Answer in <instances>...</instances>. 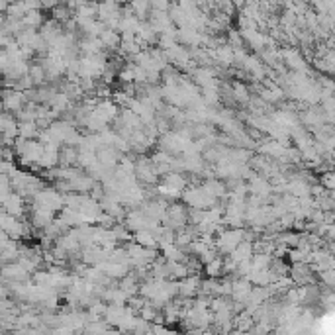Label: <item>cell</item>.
Returning a JSON list of instances; mask_svg holds the SVG:
<instances>
[{"label":"cell","mask_w":335,"mask_h":335,"mask_svg":"<svg viewBox=\"0 0 335 335\" xmlns=\"http://www.w3.org/2000/svg\"><path fill=\"white\" fill-rule=\"evenodd\" d=\"M0 208H2L4 212L12 214L14 218H24V210H26V198H24L20 192L12 190L8 196H4V198L0 200Z\"/></svg>","instance_id":"6da1fadb"},{"label":"cell","mask_w":335,"mask_h":335,"mask_svg":"<svg viewBox=\"0 0 335 335\" xmlns=\"http://www.w3.org/2000/svg\"><path fill=\"white\" fill-rule=\"evenodd\" d=\"M278 53H280V61H282L284 65H288V69H294V71H298V73L308 75V63L304 61L302 53H300L296 47H286V49H282V51H278Z\"/></svg>","instance_id":"7a4b0ae2"},{"label":"cell","mask_w":335,"mask_h":335,"mask_svg":"<svg viewBox=\"0 0 335 335\" xmlns=\"http://www.w3.org/2000/svg\"><path fill=\"white\" fill-rule=\"evenodd\" d=\"M0 100L6 112H18L20 108H24V104L28 102L24 92L22 90H16V88H6L0 92Z\"/></svg>","instance_id":"3957f363"},{"label":"cell","mask_w":335,"mask_h":335,"mask_svg":"<svg viewBox=\"0 0 335 335\" xmlns=\"http://www.w3.org/2000/svg\"><path fill=\"white\" fill-rule=\"evenodd\" d=\"M200 292V277L189 275L178 280V296L180 298H194Z\"/></svg>","instance_id":"277c9868"},{"label":"cell","mask_w":335,"mask_h":335,"mask_svg":"<svg viewBox=\"0 0 335 335\" xmlns=\"http://www.w3.org/2000/svg\"><path fill=\"white\" fill-rule=\"evenodd\" d=\"M120 157H122V153H120L118 149H114V147H102V149L96 151V159H98V163L102 165L104 169H108V171L116 169L118 163H120Z\"/></svg>","instance_id":"5b68a950"},{"label":"cell","mask_w":335,"mask_h":335,"mask_svg":"<svg viewBox=\"0 0 335 335\" xmlns=\"http://www.w3.org/2000/svg\"><path fill=\"white\" fill-rule=\"evenodd\" d=\"M259 153L265 155V157H271V159H280V157L286 155V147L282 145V143H278L277 139H273V141L263 143V145L259 147Z\"/></svg>","instance_id":"8992f818"},{"label":"cell","mask_w":335,"mask_h":335,"mask_svg":"<svg viewBox=\"0 0 335 335\" xmlns=\"http://www.w3.org/2000/svg\"><path fill=\"white\" fill-rule=\"evenodd\" d=\"M212 196H216L218 200H228V187H226V182H221L218 180L216 176H212V178H208L204 184H202Z\"/></svg>","instance_id":"52a82bcc"},{"label":"cell","mask_w":335,"mask_h":335,"mask_svg":"<svg viewBox=\"0 0 335 335\" xmlns=\"http://www.w3.org/2000/svg\"><path fill=\"white\" fill-rule=\"evenodd\" d=\"M77 159H79V149L77 147H59V165L61 167H77Z\"/></svg>","instance_id":"ba28073f"},{"label":"cell","mask_w":335,"mask_h":335,"mask_svg":"<svg viewBox=\"0 0 335 335\" xmlns=\"http://www.w3.org/2000/svg\"><path fill=\"white\" fill-rule=\"evenodd\" d=\"M163 184H167V187H171V189H176L182 192V190L189 187V180H187V176L182 175V173L169 171V173H165V176H163Z\"/></svg>","instance_id":"9c48e42d"},{"label":"cell","mask_w":335,"mask_h":335,"mask_svg":"<svg viewBox=\"0 0 335 335\" xmlns=\"http://www.w3.org/2000/svg\"><path fill=\"white\" fill-rule=\"evenodd\" d=\"M230 257H232L235 263L245 261V259H251V257H253V241H247V239L239 241V243H237V247L230 253Z\"/></svg>","instance_id":"30bf717a"},{"label":"cell","mask_w":335,"mask_h":335,"mask_svg":"<svg viewBox=\"0 0 335 335\" xmlns=\"http://www.w3.org/2000/svg\"><path fill=\"white\" fill-rule=\"evenodd\" d=\"M98 40L102 42L104 49L114 51V49L120 47V31H116V29H110V28H104L102 31H100V35H98Z\"/></svg>","instance_id":"8fae6325"},{"label":"cell","mask_w":335,"mask_h":335,"mask_svg":"<svg viewBox=\"0 0 335 335\" xmlns=\"http://www.w3.org/2000/svg\"><path fill=\"white\" fill-rule=\"evenodd\" d=\"M214 61L219 63V65H226L230 67L233 63V47L230 44H224L214 47Z\"/></svg>","instance_id":"7c38bea8"},{"label":"cell","mask_w":335,"mask_h":335,"mask_svg":"<svg viewBox=\"0 0 335 335\" xmlns=\"http://www.w3.org/2000/svg\"><path fill=\"white\" fill-rule=\"evenodd\" d=\"M20 257V243L16 239H10V243L4 249H0V265H6V263H14Z\"/></svg>","instance_id":"4fadbf2b"},{"label":"cell","mask_w":335,"mask_h":335,"mask_svg":"<svg viewBox=\"0 0 335 335\" xmlns=\"http://www.w3.org/2000/svg\"><path fill=\"white\" fill-rule=\"evenodd\" d=\"M122 116H120V120H122V124L128 128V130H143V124H141V120H139V116L135 114V112H131L130 108H122V112H120Z\"/></svg>","instance_id":"5bb4252c"},{"label":"cell","mask_w":335,"mask_h":335,"mask_svg":"<svg viewBox=\"0 0 335 335\" xmlns=\"http://www.w3.org/2000/svg\"><path fill=\"white\" fill-rule=\"evenodd\" d=\"M81 51L85 53V55H94V53H98V51H102V42L98 40V38H92V35H85V40H81Z\"/></svg>","instance_id":"9a60e30c"},{"label":"cell","mask_w":335,"mask_h":335,"mask_svg":"<svg viewBox=\"0 0 335 335\" xmlns=\"http://www.w3.org/2000/svg\"><path fill=\"white\" fill-rule=\"evenodd\" d=\"M40 133V128L35 124V120H29V122H18V135L24 137V139H35Z\"/></svg>","instance_id":"2e32d148"},{"label":"cell","mask_w":335,"mask_h":335,"mask_svg":"<svg viewBox=\"0 0 335 335\" xmlns=\"http://www.w3.org/2000/svg\"><path fill=\"white\" fill-rule=\"evenodd\" d=\"M133 241L135 243H139L141 247H157V239H155V235L151 233V230H137V232H133Z\"/></svg>","instance_id":"e0dca14e"},{"label":"cell","mask_w":335,"mask_h":335,"mask_svg":"<svg viewBox=\"0 0 335 335\" xmlns=\"http://www.w3.org/2000/svg\"><path fill=\"white\" fill-rule=\"evenodd\" d=\"M44 14H42V10H26V14L22 16V22H24V26L26 28H33L38 29L42 24H44Z\"/></svg>","instance_id":"ac0fdd59"},{"label":"cell","mask_w":335,"mask_h":335,"mask_svg":"<svg viewBox=\"0 0 335 335\" xmlns=\"http://www.w3.org/2000/svg\"><path fill=\"white\" fill-rule=\"evenodd\" d=\"M28 77L31 79L33 87H40V85L47 83V79H45L44 65H42V63H33V65H29V67H28Z\"/></svg>","instance_id":"d6986e66"},{"label":"cell","mask_w":335,"mask_h":335,"mask_svg":"<svg viewBox=\"0 0 335 335\" xmlns=\"http://www.w3.org/2000/svg\"><path fill=\"white\" fill-rule=\"evenodd\" d=\"M202 269L206 271L208 277H212V278L221 277V275H224V273H221V269H224V259H221V255H216L210 263H206Z\"/></svg>","instance_id":"ffe728a7"},{"label":"cell","mask_w":335,"mask_h":335,"mask_svg":"<svg viewBox=\"0 0 335 335\" xmlns=\"http://www.w3.org/2000/svg\"><path fill=\"white\" fill-rule=\"evenodd\" d=\"M128 4L131 6L133 14L137 16L141 22H143V20H147V16H149V10H151V6H149V0H130Z\"/></svg>","instance_id":"44dd1931"},{"label":"cell","mask_w":335,"mask_h":335,"mask_svg":"<svg viewBox=\"0 0 335 335\" xmlns=\"http://www.w3.org/2000/svg\"><path fill=\"white\" fill-rule=\"evenodd\" d=\"M232 92H233V98L239 100L241 104H247L251 100V92H249V88L243 83H233Z\"/></svg>","instance_id":"7402d4cb"},{"label":"cell","mask_w":335,"mask_h":335,"mask_svg":"<svg viewBox=\"0 0 335 335\" xmlns=\"http://www.w3.org/2000/svg\"><path fill=\"white\" fill-rule=\"evenodd\" d=\"M118 79H120L122 83H135V63H133V61H131V63H126V65L120 69Z\"/></svg>","instance_id":"603a6c76"},{"label":"cell","mask_w":335,"mask_h":335,"mask_svg":"<svg viewBox=\"0 0 335 335\" xmlns=\"http://www.w3.org/2000/svg\"><path fill=\"white\" fill-rule=\"evenodd\" d=\"M4 14L10 16V18H22L26 14V8H24V2H8Z\"/></svg>","instance_id":"cb8c5ba5"},{"label":"cell","mask_w":335,"mask_h":335,"mask_svg":"<svg viewBox=\"0 0 335 335\" xmlns=\"http://www.w3.org/2000/svg\"><path fill=\"white\" fill-rule=\"evenodd\" d=\"M318 277H320V282L325 284V288H333L335 284V271L333 269H323L318 273Z\"/></svg>","instance_id":"d4e9b609"},{"label":"cell","mask_w":335,"mask_h":335,"mask_svg":"<svg viewBox=\"0 0 335 335\" xmlns=\"http://www.w3.org/2000/svg\"><path fill=\"white\" fill-rule=\"evenodd\" d=\"M320 184L325 190H333L335 189V176L329 169H327V171H323V173H320Z\"/></svg>","instance_id":"484cf974"},{"label":"cell","mask_w":335,"mask_h":335,"mask_svg":"<svg viewBox=\"0 0 335 335\" xmlns=\"http://www.w3.org/2000/svg\"><path fill=\"white\" fill-rule=\"evenodd\" d=\"M157 314H159V310L153 306V304H147V302H145V306L139 310V316L145 321H153L157 318Z\"/></svg>","instance_id":"4316f807"},{"label":"cell","mask_w":335,"mask_h":335,"mask_svg":"<svg viewBox=\"0 0 335 335\" xmlns=\"http://www.w3.org/2000/svg\"><path fill=\"white\" fill-rule=\"evenodd\" d=\"M51 12H53V20H57V22H65V20L69 18V14H71V10H69L65 4H59V6H55Z\"/></svg>","instance_id":"83f0119b"},{"label":"cell","mask_w":335,"mask_h":335,"mask_svg":"<svg viewBox=\"0 0 335 335\" xmlns=\"http://www.w3.org/2000/svg\"><path fill=\"white\" fill-rule=\"evenodd\" d=\"M149 6H151L153 10H163V12H167L169 6H171V0H149Z\"/></svg>","instance_id":"f1b7e54d"},{"label":"cell","mask_w":335,"mask_h":335,"mask_svg":"<svg viewBox=\"0 0 335 335\" xmlns=\"http://www.w3.org/2000/svg\"><path fill=\"white\" fill-rule=\"evenodd\" d=\"M284 298H286V302L288 304H300V296H298V288H288V290L284 292Z\"/></svg>","instance_id":"f546056e"},{"label":"cell","mask_w":335,"mask_h":335,"mask_svg":"<svg viewBox=\"0 0 335 335\" xmlns=\"http://www.w3.org/2000/svg\"><path fill=\"white\" fill-rule=\"evenodd\" d=\"M24 8L26 10H44L42 0H24Z\"/></svg>","instance_id":"4dcf8cb0"},{"label":"cell","mask_w":335,"mask_h":335,"mask_svg":"<svg viewBox=\"0 0 335 335\" xmlns=\"http://www.w3.org/2000/svg\"><path fill=\"white\" fill-rule=\"evenodd\" d=\"M8 296H12V292H10V286H8V282L0 280V298H8Z\"/></svg>","instance_id":"1f68e13d"},{"label":"cell","mask_w":335,"mask_h":335,"mask_svg":"<svg viewBox=\"0 0 335 335\" xmlns=\"http://www.w3.org/2000/svg\"><path fill=\"white\" fill-rule=\"evenodd\" d=\"M59 4H61V0H42V8H47V10H53Z\"/></svg>","instance_id":"d6a6232c"},{"label":"cell","mask_w":335,"mask_h":335,"mask_svg":"<svg viewBox=\"0 0 335 335\" xmlns=\"http://www.w3.org/2000/svg\"><path fill=\"white\" fill-rule=\"evenodd\" d=\"M8 243H10V235H8L6 232H2V230H0V249H4L6 245H8Z\"/></svg>","instance_id":"836d02e7"},{"label":"cell","mask_w":335,"mask_h":335,"mask_svg":"<svg viewBox=\"0 0 335 335\" xmlns=\"http://www.w3.org/2000/svg\"><path fill=\"white\" fill-rule=\"evenodd\" d=\"M118 4H126V2H130V0H116Z\"/></svg>","instance_id":"e575fe53"},{"label":"cell","mask_w":335,"mask_h":335,"mask_svg":"<svg viewBox=\"0 0 335 335\" xmlns=\"http://www.w3.org/2000/svg\"><path fill=\"white\" fill-rule=\"evenodd\" d=\"M4 145V143H2V133H0V147Z\"/></svg>","instance_id":"d590c367"}]
</instances>
